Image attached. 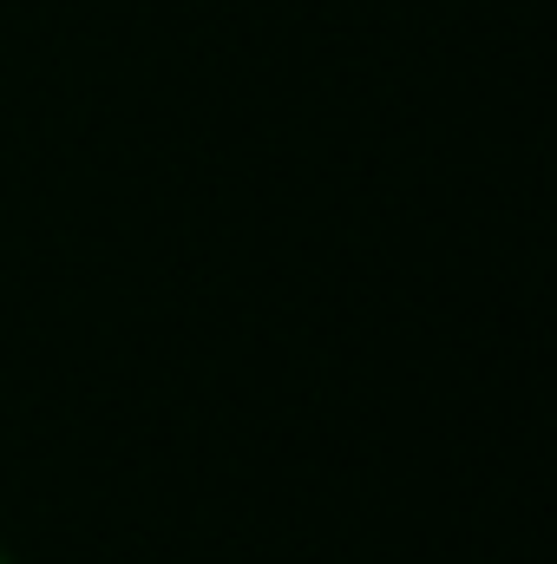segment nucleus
Here are the masks:
<instances>
[{"instance_id": "1", "label": "nucleus", "mask_w": 557, "mask_h": 564, "mask_svg": "<svg viewBox=\"0 0 557 564\" xmlns=\"http://www.w3.org/2000/svg\"><path fill=\"white\" fill-rule=\"evenodd\" d=\"M0 564H13V558H7V552H0Z\"/></svg>"}]
</instances>
